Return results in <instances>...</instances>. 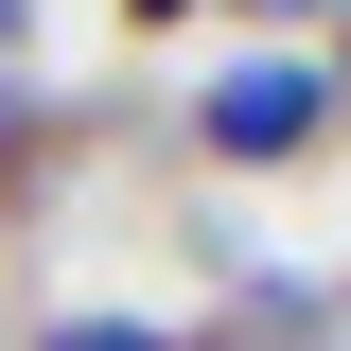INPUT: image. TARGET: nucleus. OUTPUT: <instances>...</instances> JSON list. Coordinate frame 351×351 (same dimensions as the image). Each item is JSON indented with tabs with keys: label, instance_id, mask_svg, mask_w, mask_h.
Wrapping results in <instances>:
<instances>
[{
	"label": "nucleus",
	"instance_id": "obj_1",
	"mask_svg": "<svg viewBox=\"0 0 351 351\" xmlns=\"http://www.w3.org/2000/svg\"><path fill=\"white\" fill-rule=\"evenodd\" d=\"M193 123H211V158H299V141L334 123V88H316L299 53H246V71H228L211 106H193Z\"/></svg>",
	"mask_w": 351,
	"mask_h": 351
},
{
	"label": "nucleus",
	"instance_id": "obj_2",
	"mask_svg": "<svg viewBox=\"0 0 351 351\" xmlns=\"http://www.w3.org/2000/svg\"><path fill=\"white\" fill-rule=\"evenodd\" d=\"M211 351H316V316H299V299H246V316H228Z\"/></svg>",
	"mask_w": 351,
	"mask_h": 351
},
{
	"label": "nucleus",
	"instance_id": "obj_3",
	"mask_svg": "<svg viewBox=\"0 0 351 351\" xmlns=\"http://www.w3.org/2000/svg\"><path fill=\"white\" fill-rule=\"evenodd\" d=\"M123 18H193V0H123Z\"/></svg>",
	"mask_w": 351,
	"mask_h": 351
},
{
	"label": "nucleus",
	"instance_id": "obj_4",
	"mask_svg": "<svg viewBox=\"0 0 351 351\" xmlns=\"http://www.w3.org/2000/svg\"><path fill=\"white\" fill-rule=\"evenodd\" d=\"M246 18H299V0H246Z\"/></svg>",
	"mask_w": 351,
	"mask_h": 351
}]
</instances>
